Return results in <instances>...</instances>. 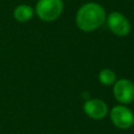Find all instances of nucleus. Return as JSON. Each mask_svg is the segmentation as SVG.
<instances>
[{"label":"nucleus","mask_w":134,"mask_h":134,"mask_svg":"<svg viewBox=\"0 0 134 134\" xmlns=\"http://www.w3.org/2000/svg\"><path fill=\"white\" fill-rule=\"evenodd\" d=\"M109 114L112 124L118 129L126 130L131 128L134 124V114L125 105L114 106L110 110Z\"/></svg>","instance_id":"20e7f679"},{"label":"nucleus","mask_w":134,"mask_h":134,"mask_svg":"<svg viewBox=\"0 0 134 134\" xmlns=\"http://www.w3.org/2000/svg\"><path fill=\"white\" fill-rule=\"evenodd\" d=\"M98 81L102 85L111 86L116 82V74L110 68H104L98 73Z\"/></svg>","instance_id":"6e6552de"},{"label":"nucleus","mask_w":134,"mask_h":134,"mask_svg":"<svg viewBox=\"0 0 134 134\" xmlns=\"http://www.w3.org/2000/svg\"><path fill=\"white\" fill-rule=\"evenodd\" d=\"M63 0H38L35 7V13L45 22L57 20L63 13Z\"/></svg>","instance_id":"f03ea898"},{"label":"nucleus","mask_w":134,"mask_h":134,"mask_svg":"<svg viewBox=\"0 0 134 134\" xmlns=\"http://www.w3.org/2000/svg\"><path fill=\"white\" fill-rule=\"evenodd\" d=\"M113 95L120 105H128L134 100V84L128 79H119L113 84Z\"/></svg>","instance_id":"39448f33"},{"label":"nucleus","mask_w":134,"mask_h":134,"mask_svg":"<svg viewBox=\"0 0 134 134\" xmlns=\"http://www.w3.org/2000/svg\"><path fill=\"white\" fill-rule=\"evenodd\" d=\"M35 14V9L27 5V4H19L15 7L14 9V18L18 21V22H27L29 21Z\"/></svg>","instance_id":"0eeeda50"},{"label":"nucleus","mask_w":134,"mask_h":134,"mask_svg":"<svg viewBox=\"0 0 134 134\" xmlns=\"http://www.w3.org/2000/svg\"><path fill=\"white\" fill-rule=\"evenodd\" d=\"M106 10L96 2H87L80 6L75 15L76 26L85 32L93 31L106 22Z\"/></svg>","instance_id":"f257e3e1"},{"label":"nucleus","mask_w":134,"mask_h":134,"mask_svg":"<svg viewBox=\"0 0 134 134\" xmlns=\"http://www.w3.org/2000/svg\"><path fill=\"white\" fill-rule=\"evenodd\" d=\"M106 23L110 31L117 37H126L131 31L130 21L119 12H111L106 18Z\"/></svg>","instance_id":"7ed1b4c3"},{"label":"nucleus","mask_w":134,"mask_h":134,"mask_svg":"<svg viewBox=\"0 0 134 134\" xmlns=\"http://www.w3.org/2000/svg\"><path fill=\"white\" fill-rule=\"evenodd\" d=\"M83 109L88 117L95 120L103 119L108 113V106L100 98H87Z\"/></svg>","instance_id":"423d86ee"}]
</instances>
